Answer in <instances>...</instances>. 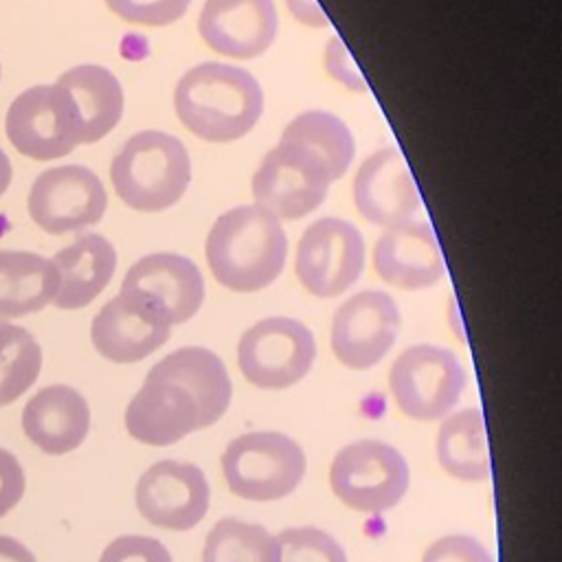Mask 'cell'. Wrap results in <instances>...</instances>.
I'll return each instance as SVG.
<instances>
[{
  "mask_svg": "<svg viewBox=\"0 0 562 562\" xmlns=\"http://www.w3.org/2000/svg\"><path fill=\"white\" fill-rule=\"evenodd\" d=\"M173 108L180 123L198 138L231 143L257 125L263 114V90L239 66L204 61L180 77Z\"/></svg>",
  "mask_w": 562,
  "mask_h": 562,
  "instance_id": "6da1fadb",
  "label": "cell"
},
{
  "mask_svg": "<svg viewBox=\"0 0 562 562\" xmlns=\"http://www.w3.org/2000/svg\"><path fill=\"white\" fill-rule=\"evenodd\" d=\"M204 255L220 285L233 292H259L281 274L288 237L274 215L257 204H244L215 220Z\"/></svg>",
  "mask_w": 562,
  "mask_h": 562,
  "instance_id": "7a4b0ae2",
  "label": "cell"
},
{
  "mask_svg": "<svg viewBox=\"0 0 562 562\" xmlns=\"http://www.w3.org/2000/svg\"><path fill=\"white\" fill-rule=\"evenodd\" d=\"M110 180L130 209L158 213L184 195L191 182V158L180 138L145 130L130 136L112 158Z\"/></svg>",
  "mask_w": 562,
  "mask_h": 562,
  "instance_id": "3957f363",
  "label": "cell"
},
{
  "mask_svg": "<svg viewBox=\"0 0 562 562\" xmlns=\"http://www.w3.org/2000/svg\"><path fill=\"white\" fill-rule=\"evenodd\" d=\"M307 459L303 448L277 430L239 435L222 454V474L228 490L255 503L290 496L303 481Z\"/></svg>",
  "mask_w": 562,
  "mask_h": 562,
  "instance_id": "277c9868",
  "label": "cell"
},
{
  "mask_svg": "<svg viewBox=\"0 0 562 562\" xmlns=\"http://www.w3.org/2000/svg\"><path fill=\"white\" fill-rule=\"evenodd\" d=\"M408 463L389 443L360 439L336 452L329 465V487L347 507L364 514L393 509L408 490Z\"/></svg>",
  "mask_w": 562,
  "mask_h": 562,
  "instance_id": "5b68a950",
  "label": "cell"
},
{
  "mask_svg": "<svg viewBox=\"0 0 562 562\" xmlns=\"http://www.w3.org/2000/svg\"><path fill=\"white\" fill-rule=\"evenodd\" d=\"M468 375L450 349L413 345L404 349L391 371L389 386L397 408L415 422L446 417L463 395Z\"/></svg>",
  "mask_w": 562,
  "mask_h": 562,
  "instance_id": "8992f818",
  "label": "cell"
},
{
  "mask_svg": "<svg viewBox=\"0 0 562 562\" xmlns=\"http://www.w3.org/2000/svg\"><path fill=\"white\" fill-rule=\"evenodd\" d=\"M331 173L316 151L301 143L281 140L252 176L255 204L281 220L310 215L327 195Z\"/></svg>",
  "mask_w": 562,
  "mask_h": 562,
  "instance_id": "52a82bcc",
  "label": "cell"
},
{
  "mask_svg": "<svg viewBox=\"0 0 562 562\" xmlns=\"http://www.w3.org/2000/svg\"><path fill=\"white\" fill-rule=\"evenodd\" d=\"M314 358V334L301 321L288 316H270L255 323L237 345L241 375L266 391L288 389L303 380Z\"/></svg>",
  "mask_w": 562,
  "mask_h": 562,
  "instance_id": "ba28073f",
  "label": "cell"
},
{
  "mask_svg": "<svg viewBox=\"0 0 562 562\" xmlns=\"http://www.w3.org/2000/svg\"><path fill=\"white\" fill-rule=\"evenodd\" d=\"M4 132L9 143L33 160H55L81 145L75 101L57 83L20 92L7 110Z\"/></svg>",
  "mask_w": 562,
  "mask_h": 562,
  "instance_id": "9c48e42d",
  "label": "cell"
},
{
  "mask_svg": "<svg viewBox=\"0 0 562 562\" xmlns=\"http://www.w3.org/2000/svg\"><path fill=\"white\" fill-rule=\"evenodd\" d=\"M362 268L364 239L347 220L321 217L299 239L294 272L299 283L318 299H331L349 290Z\"/></svg>",
  "mask_w": 562,
  "mask_h": 562,
  "instance_id": "30bf717a",
  "label": "cell"
},
{
  "mask_svg": "<svg viewBox=\"0 0 562 562\" xmlns=\"http://www.w3.org/2000/svg\"><path fill=\"white\" fill-rule=\"evenodd\" d=\"M108 206L99 176L83 165H61L42 171L29 191L31 220L50 235H64L97 224Z\"/></svg>",
  "mask_w": 562,
  "mask_h": 562,
  "instance_id": "8fae6325",
  "label": "cell"
},
{
  "mask_svg": "<svg viewBox=\"0 0 562 562\" xmlns=\"http://www.w3.org/2000/svg\"><path fill=\"white\" fill-rule=\"evenodd\" d=\"M400 323V310L391 294L362 290L336 310L329 329L331 351L347 369H371L391 351Z\"/></svg>",
  "mask_w": 562,
  "mask_h": 562,
  "instance_id": "7c38bea8",
  "label": "cell"
},
{
  "mask_svg": "<svg viewBox=\"0 0 562 562\" xmlns=\"http://www.w3.org/2000/svg\"><path fill=\"white\" fill-rule=\"evenodd\" d=\"M165 312L145 294L121 290L92 318L90 338L99 356L132 364L160 349L171 334Z\"/></svg>",
  "mask_w": 562,
  "mask_h": 562,
  "instance_id": "4fadbf2b",
  "label": "cell"
},
{
  "mask_svg": "<svg viewBox=\"0 0 562 562\" xmlns=\"http://www.w3.org/2000/svg\"><path fill=\"white\" fill-rule=\"evenodd\" d=\"M134 501L138 514L149 525L189 531L206 516L211 487L198 465L165 459L140 474Z\"/></svg>",
  "mask_w": 562,
  "mask_h": 562,
  "instance_id": "5bb4252c",
  "label": "cell"
},
{
  "mask_svg": "<svg viewBox=\"0 0 562 562\" xmlns=\"http://www.w3.org/2000/svg\"><path fill=\"white\" fill-rule=\"evenodd\" d=\"M272 0H204L198 31L209 48L233 59H252L277 37Z\"/></svg>",
  "mask_w": 562,
  "mask_h": 562,
  "instance_id": "9a60e30c",
  "label": "cell"
},
{
  "mask_svg": "<svg viewBox=\"0 0 562 562\" xmlns=\"http://www.w3.org/2000/svg\"><path fill=\"white\" fill-rule=\"evenodd\" d=\"M378 277L402 290L435 285L443 272V252L432 226L424 220H406L389 226L373 246Z\"/></svg>",
  "mask_w": 562,
  "mask_h": 562,
  "instance_id": "2e32d148",
  "label": "cell"
},
{
  "mask_svg": "<svg viewBox=\"0 0 562 562\" xmlns=\"http://www.w3.org/2000/svg\"><path fill=\"white\" fill-rule=\"evenodd\" d=\"M358 213L375 226H395L413 220L422 198L408 162L397 149H378L358 169L353 180Z\"/></svg>",
  "mask_w": 562,
  "mask_h": 562,
  "instance_id": "e0dca14e",
  "label": "cell"
},
{
  "mask_svg": "<svg viewBox=\"0 0 562 562\" xmlns=\"http://www.w3.org/2000/svg\"><path fill=\"white\" fill-rule=\"evenodd\" d=\"M125 428L145 446H171L202 430V413L193 395L180 384L145 378L125 408Z\"/></svg>",
  "mask_w": 562,
  "mask_h": 562,
  "instance_id": "ac0fdd59",
  "label": "cell"
},
{
  "mask_svg": "<svg viewBox=\"0 0 562 562\" xmlns=\"http://www.w3.org/2000/svg\"><path fill=\"white\" fill-rule=\"evenodd\" d=\"M121 290L149 296L171 325L193 318L204 301L202 272L191 259L176 252H151L134 261Z\"/></svg>",
  "mask_w": 562,
  "mask_h": 562,
  "instance_id": "d6986e66",
  "label": "cell"
},
{
  "mask_svg": "<svg viewBox=\"0 0 562 562\" xmlns=\"http://www.w3.org/2000/svg\"><path fill=\"white\" fill-rule=\"evenodd\" d=\"M22 430L42 452L57 457L83 443L90 430L86 397L66 384L40 389L22 408Z\"/></svg>",
  "mask_w": 562,
  "mask_h": 562,
  "instance_id": "ffe728a7",
  "label": "cell"
},
{
  "mask_svg": "<svg viewBox=\"0 0 562 562\" xmlns=\"http://www.w3.org/2000/svg\"><path fill=\"white\" fill-rule=\"evenodd\" d=\"M50 263L59 279L53 303L59 310H81L110 283L116 270V250L103 235L83 233L57 250Z\"/></svg>",
  "mask_w": 562,
  "mask_h": 562,
  "instance_id": "44dd1931",
  "label": "cell"
},
{
  "mask_svg": "<svg viewBox=\"0 0 562 562\" xmlns=\"http://www.w3.org/2000/svg\"><path fill=\"white\" fill-rule=\"evenodd\" d=\"M147 375L187 389L200 406L204 428L220 422L233 397V384L224 362L204 347L176 349L158 360Z\"/></svg>",
  "mask_w": 562,
  "mask_h": 562,
  "instance_id": "7402d4cb",
  "label": "cell"
},
{
  "mask_svg": "<svg viewBox=\"0 0 562 562\" xmlns=\"http://www.w3.org/2000/svg\"><path fill=\"white\" fill-rule=\"evenodd\" d=\"M75 101L81 143H97L110 134L123 116V88L114 72L97 64L68 68L55 81Z\"/></svg>",
  "mask_w": 562,
  "mask_h": 562,
  "instance_id": "603a6c76",
  "label": "cell"
},
{
  "mask_svg": "<svg viewBox=\"0 0 562 562\" xmlns=\"http://www.w3.org/2000/svg\"><path fill=\"white\" fill-rule=\"evenodd\" d=\"M50 259L29 250H0V316L18 318L44 310L57 292Z\"/></svg>",
  "mask_w": 562,
  "mask_h": 562,
  "instance_id": "cb8c5ba5",
  "label": "cell"
},
{
  "mask_svg": "<svg viewBox=\"0 0 562 562\" xmlns=\"http://www.w3.org/2000/svg\"><path fill=\"white\" fill-rule=\"evenodd\" d=\"M435 452L439 465L452 479L468 483L487 481L492 465L481 408H463L446 417L437 432Z\"/></svg>",
  "mask_w": 562,
  "mask_h": 562,
  "instance_id": "d4e9b609",
  "label": "cell"
},
{
  "mask_svg": "<svg viewBox=\"0 0 562 562\" xmlns=\"http://www.w3.org/2000/svg\"><path fill=\"white\" fill-rule=\"evenodd\" d=\"M281 140L301 143L316 151L327 165L331 180L340 178L349 169L356 154V143L349 127L336 114L325 110H307L294 116L285 125Z\"/></svg>",
  "mask_w": 562,
  "mask_h": 562,
  "instance_id": "484cf974",
  "label": "cell"
},
{
  "mask_svg": "<svg viewBox=\"0 0 562 562\" xmlns=\"http://www.w3.org/2000/svg\"><path fill=\"white\" fill-rule=\"evenodd\" d=\"M202 562H279L277 538L261 525L222 518L206 533Z\"/></svg>",
  "mask_w": 562,
  "mask_h": 562,
  "instance_id": "4316f807",
  "label": "cell"
},
{
  "mask_svg": "<svg viewBox=\"0 0 562 562\" xmlns=\"http://www.w3.org/2000/svg\"><path fill=\"white\" fill-rule=\"evenodd\" d=\"M42 347L20 325L0 321V406L15 402L37 380Z\"/></svg>",
  "mask_w": 562,
  "mask_h": 562,
  "instance_id": "83f0119b",
  "label": "cell"
},
{
  "mask_svg": "<svg viewBox=\"0 0 562 562\" xmlns=\"http://www.w3.org/2000/svg\"><path fill=\"white\" fill-rule=\"evenodd\" d=\"M274 538L279 562H347L340 542L318 527H290Z\"/></svg>",
  "mask_w": 562,
  "mask_h": 562,
  "instance_id": "f1b7e54d",
  "label": "cell"
},
{
  "mask_svg": "<svg viewBox=\"0 0 562 562\" xmlns=\"http://www.w3.org/2000/svg\"><path fill=\"white\" fill-rule=\"evenodd\" d=\"M105 4L125 22L167 26L187 13L191 0H105Z\"/></svg>",
  "mask_w": 562,
  "mask_h": 562,
  "instance_id": "f546056e",
  "label": "cell"
},
{
  "mask_svg": "<svg viewBox=\"0 0 562 562\" xmlns=\"http://www.w3.org/2000/svg\"><path fill=\"white\" fill-rule=\"evenodd\" d=\"M99 562H173L167 547L149 536H119L101 553Z\"/></svg>",
  "mask_w": 562,
  "mask_h": 562,
  "instance_id": "4dcf8cb0",
  "label": "cell"
},
{
  "mask_svg": "<svg viewBox=\"0 0 562 562\" xmlns=\"http://www.w3.org/2000/svg\"><path fill=\"white\" fill-rule=\"evenodd\" d=\"M422 562H494L490 551L472 536H443L422 555Z\"/></svg>",
  "mask_w": 562,
  "mask_h": 562,
  "instance_id": "1f68e13d",
  "label": "cell"
},
{
  "mask_svg": "<svg viewBox=\"0 0 562 562\" xmlns=\"http://www.w3.org/2000/svg\"><path fill=\"white\" fill-rule=\"evenodd\" d=\"M26 476L13 452L0 448V518L7 516L24 496Z\"/></svg>",
  "mask_w": 562,
  "mask_h": 562,
  "instance_id": "d6a6232c",
  "label": "cell"
},
{
  "mask_svg": "<svg viewBox=\"0 0 562 562\" xmlns=\"http://www.w3.org/2000/svg\"><path fill=\"white\" fill-rule=\"evenodd\" d=\"M325 68H327L329 77H334L336 81H340L349 90H358V92L367 90V83H364L358 66L353 64V57L349 55V50H347V46L342 44L340 37H331L327 42Z\"/></svg>",
  "mask_w": 562,
  "mask_h": 562,
  "instance_id": "836d02e7",
  "label": "cell"
},
{
  "mask_svg": "<svg viewBox=\"0 0 562 562\" xmlns=\"http://www.w3.org/2000/svg\"><path fill=\"white\" fill-rule=\"evenodd\" d=\"M285 4H288V9H290V13H292L299 22H303V24H307V26L323 29V26L329 24L325 11L321 9V4H318L316 0H285Z\"/></svg>",
  "mask_w": 562,
  "mask_h": 562,
  "instance_id": "e575fe53",
  "label": "cell"
},
{
  "mask_svg": "<svg viewBox=\"0 0 562 562\" xmlns=\"http://www.w3.org/2000/svg\"><path fill=\"white\" fill-rule=\"evenodd\" d=\"M0 562H37L33 551L11 536H0Z\"/></svg>",
  "mask_w": 562,
  "mask_h": 562,
  "instance_id": "d590c367",
  "label": "cell"
},
{
  "mask_svg": "<svg viewBox=\"0 0 562 562\" xmlns=\"http://www.w3.org/2000/svg\"><path fill=\"white\" fill-rule=\"evenodd\" d=\"M11 178H13V169H11V160L9 156L4 154V149L0 147V195L9 189L11 184Z\"/></svg>",
  "mask_w": 562,
  "mask_h": 562,
  "instance_id": "8d00e7d4",
  "label": "cell"
},
{
  "mask_svg": "<svg viewBox=\"0 0 562 562\" xmlns=\"http://www.w3.org/2000/svg\"><path fill=\"white\" fill-rule=\"evenodd\" d=\"M0 70H2V68H0Z\"/></svg>",
  "mask_w": 562,
  "mask_h": 562,
  "instance_id": "74e56055",
  "label": "cell"
}]
</instances>
